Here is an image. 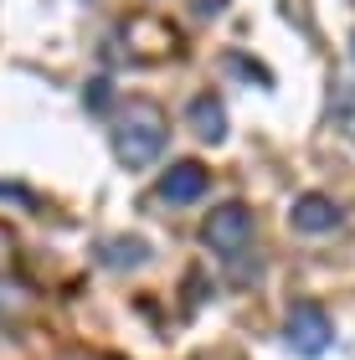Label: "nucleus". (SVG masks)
Segmentation results:
<instances>
[{"instance_id":"obj_3","label":"nucleus","mask_w":355,"mask_h":360,"mask_svg":"<svg viewBox=\"0 0 355 360\" xmlns=\"http://www.w3.org/2000/svg\"><path fill=\"white\" fill-rule=\"evenodd\" d=\"M283 340L294 345L299 355H325L330 350V340H335V324H330V314L319 304H294L288 309V319H283Z\"/></svg>"},{"instance_id":"obj_7","label":"nucleus","mask_w":355,"mask_h":360,"mask_svg":"<svg viewBox=\"0 0 355 360\" xmlns=\"http://www.w3.org/2000/svg\"><path fill=\"white\" fill-rule=\"evenodd\" d=\"M150 257V248H144L139 237H108V242H98V263H108V268H134V263H144Z\"/></svg>"},{"instance_id":"obj_8","label":"nucleus","mask_w":355,"mask_h":360,"mask_svg":"<svg viewBox=\"0 0 355 360\" xmlns=\"http://www.w3.org/2000/svg\"><path fill=\"white\" fill-rule=\"evenodd\" d=\"M350 57H355V37H350Z\"/></svg>"},{"instance_id":"obj_6","label":"nucleus","mask_w":355,"mask_h":360,"mask_svg":"<svg viewBox=\"0 0 355 360\" xmlns=\"http://www.w3.org/2000/svg\"><path fill=\"white\" fill-rule=\"evenodd\" d=\"M191 134H196L201 144H221L227 139V113H221V98L217 93H201V98H191Z\"/></svg>"},{"instance_id":"obj_2","label":"nucleus","mask_w":355,"mask_h":360,"mask_svg":"<svg viewBox=\"0 0 355 360\" xmlns=\"http://www.w3.org/2000/svg\"><path fill=\"white\" fill-rule=\"evenodd\" d=\"M201 242L212 248L217 257H242L252 248V211L242 206V201H227V206H217L212 217L201 221Z\"/></svg>"},{"instance_id":"obj_5","label":"nucleus","mask_w":355,"mask_h":360,"mask_svg":"<svg viewBox=\"0 0 355 360\" xmlns=\"http://www.w3.org/2000/svg\"><path fill=\"white\" fill-rule=\"evenodd\" d=\"M288 217H294V226H299L304 237H319V232H335V226L345 221V211L335 206L330 195H299Z\"/></svg>"},{"instance_id":"obj_4","label":"nucleus","mask_w":355,"mask_h":360,"mask_svg":"<svg viewBox=\"0 0 355 360\" xmlns=\"http://www.w3.org/2000/svg\"><path fill=\"white\" fill-rule=\"evenodd\" d=\"M155 195H160L165 206H191V201H201V195H206V165H196V160L170 165L165 175H160Z\"/></svg>"},{"instance_id":"obj_1","label":"nucleus","mask_w":355,"mask_h":360,"mask_svg":"<svg viewBox=\"0 0 355 360\" xmlns=\"http://www.w3.org/2000/svg\"><path fill=\"white\" fill-rule=\"evenodd\" d=\"M108 139H114L119 165L139 170V165H150V160L165 150L170 129H165V113H160L155 103H129V108L114 113V129H108Z\"/></svg>"}]
</instances>
